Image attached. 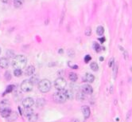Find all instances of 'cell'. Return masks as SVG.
<instances>
[{
	"label": "cell",
	"instance_id": "6da1fadb",
	"mask_svg": "<svg viewBox=\"0 0 132 122\" xmlns=\"http://www.w3.org/2000/svg\"><path fill=\"white\" fill-rule=\"evenodd\" d=\"M27 59L23 55H16L12 60V66L15 69H24L26 66Z\"/></svg>",
	"mask_w": 132,
	"mask_h": 122
},
{
	"label": "cell",
	"instance_id": "7a4b0ae2",
	"mask_svg": "<svg viewBox=\"0 0 132 122\" xmlns=\"http://www.w3.org/2000/svg\"><path fill=\"white\" fill-rule=\"evenodd\" d=\"M38 89L42 93H48L51 89V82L48 79H43L38 83Z\"/></svg>",
	"mask_w": 132,
	"mask_h": 122
},
{
	"label": "cell",
	"instance_id": "3957f363",
	"mask_svg": "<svg viewBox=\"0 0 132 122\" xmlns=\"http://www.w3.org/2000/svg\"><path fill=\"white\" fill-rule=\"evenodd\" d=\"M53 101H55L57 104H62V103H65L66 100H67V97H66L65 91L63 90H59L58 92H57L53 94Z\"/></svg>",
	"mask_w": 132,
	"mask_h": 122
},
{
	"label": "cell",
	"instance_id": "277c9868",
	"mask_svg": "<svg viewBox=\"0 0 132 122\" xmlns=\"http://www.w3.org/2000/svg\"><path fill=\"white\" fill-rule=\"evenodd\" d=\"M33 84L30 81V80H25L21 84V89L25 93H28L33 90Z\"/></svg>",
	"mask_w": 132,
	"mask_h": 122
},
{
	"label": "cell",
	"instance_id": "5b68a950",
	"mask_svg": "<svg viewBox=\"0 0 132 122\" xmlns=\"http://www.w3.org/2000/svg\"><path fill=\"white\" fill-rule=\"evenodd\" d=\"M66 85H67V82H66V81L63 77L57 78L55 81H54V86L58 90H63L65 88Z\"/></svg>",
	"mask_w": 132,
	"mask_h": 122
},
{
	"label": "cell",
	"instance_id": "8992f818",
	"mask_svg": "<svg viewBox=\"0 0 132 122\" xmlns=\"http://www.w3.org/2000/svg\"><path fill=\"white\" fill-rule=\"evenodd\" d=\"M34 105V101L32 97H26L22 101V105L24 108H31Z\"/></svg>",
	"mask_w": 132,
	"mask_h": 122
},
{
	"label": "cell",
	"instance_id": "52a82bcc",
	"mask_svg": "<svg viewBox=\"0 0 132 122\" xmlns=\"http://www.w3.org/2000/svg\"><path fill=\"white\" fill-rule=\"evenodd\" d=\"M81 90L83 92V93H85L87 95H91L93 93V89L90 85L85 84L81 87Z\"/></svg>",
	"mask_w": 132,
	"mask_h": 122
},
{
	"label": "cell",
	"instance_id": "ba28073f",
	"mask_svg": "<svg viewBox=\"0 0 132 122\" xmlns=\"http://www.w3.org/2000/svg\"><path fill=\"white\" fill-rule=\"evenodd\" d=\"M82 112H83V115L84 117H85V119H88V117H90V114H91V110H90V108L87 106V105H85V106L82 107Z\"/></svg>",
	"mask_w": 132,
	"mask_h": 122
},
{
	"label": "cell",
	"instance_id": "9c48e42d",
	"mask_svg": "<svg viewBox=\"0 0 132 122\" xmlns=\"http://www.w3.org/2000/svg\"><path fill=\"white\" fill-rule=\"evenodd\" d=\"M8 108H10V103L9 102V101L4 99L0 102V110L4 109H8Z\"/></svg>",
	"mask_w": 132,
	"mask_h": 122
},
{
	"label": "cell",
	"instance_id": "30bf717a",
	"mask_svg": "<svg viewBox=\"0 0 132 122\" xmlns=\"http://www.w3.org/2000/svg\"><path fill=\"white\" fill-rule=\"evenodd\" d=\"M11 112V109L10 108H8V109H1L0 110V114L1 116L4 117V118H7L9 117V115L10 114Z\"/></svg>",
	"mask_w": 132,
	"mask_h": 122
},
{
	"label": "cell",
	"instance_id": "8fae6325",
	"mask_svg": "<svg viewBox=\"0 0 132 122\" xmlns=\"http://www.w3.org/2000/svg\"><path fill=\"white\" fill-rule=\"evenodd\" d=\"M34 72H35V68H34V66H28V67L26 69V70H25V73H26V75L27 76L33 75Z\"/></svg>",
	"mask_w": 132,
	"mask_h": 122
},
{
	"label": "cell",
	"instance_id": "7c38bea8",
	"mask_svg": "<svg viewBox=\"0 0 132 122\" xmlns=\"http://www.w3.org/2000/svg\"><path fill=\"white\" fill-rule=\"evenodd\" d=\"M9 66L8 60L6 58V57H1L0 58V67L3 69L7 68Z\"/></svg>",
	"mask_w": 132,
	"mask_h": 122
},
{
	"label": "cell",
	"instance_id": "4fadbf2b",
	"mask_svg": "<svg viewBox=\"0 0 132 122\" xmlns=\"http://www.w3.org/2000/svg\"><path fill=\"white\" fill-rule=\"evenodd\" d=\"M84 80H85V81L89 82V83H92L95 80V77L92 74H91V73H86L85 77H84Z\"/></svg>",
	"mask_w": 132,
	"mask_h": 122
},
{
	"label": "cell",
	"instance_id": "5bb4252c",
	"mask_svg": "<svg viewBox=\"0 0 132 122\" xmlns=\"http://www.w3.org/2000/svg\"><path fill=\"white\" fill-rule=\"evenodd\" d=\"M17 118H18V115H17V113H16V112L11 111L10 114L9 115V117H7V121H14Z\"/></svg>",
	"mask_w": 132,
	"mask_h": 122
},
{
	"label": "cell",
	"instance_id": "9a60e30c",
	"mask_svg": "<svg viewBox=\"0 0 132 122\" xmlns=\"http://www.w3.org/2000/svg\"><path fill=\"white\" fill-rule=\"evenodd\" d=\"M65 95H66V97H67V100H72L73 99V92L72 90H70V89H68V90H65Z\"/></svg>",
	"mask_w": 132,
	"mask_h": 122
},
{
	"label": "cell",
	"instance_id": "2e32d148",
	"mask_svg": "<svg viewBox=\"0 0 132 122\" xmlns=\"http://www.w3.org/2000/svg\"><path fill=\"white\" fill-rule=\"evenodd\" d=\"M27 117H28V120L29 122H36L38 119V115L35 113H32L31 115H29V116Z\"/></svg>",
	"mask_w": 132,
	"mask_h": 122
},
{
	"label": "cell",
	"instance_id": "e0dca14e",
	"mask_svg": "<svg viewBox=\"0 0 132 122\" xmlns=\"http://www.w3.org/2000/svg\"><path fill=\"white\" fill-rule=\"evenodd\" d=\"M24 0H14V5L16 8H19L22 6Z\"/></svg>",
	"mask_w": 132,
	"mask_h": 122
},
{
	"label": "cell",
	"instance_id": "ac0fdd59",
	"mask_svg": "<svg viewBox=\"0 0 132 122\" xmlns=\"http://www.w3.org/2000/svg\"><path fill=\"white\" fill-rule=\"evenodd\" d=\"M23 112L26 117H29V115L33 113V109H32V108H24Z\"/></svg>",
	"mask_w": 132,
	"mask_h": 122
},
{
	"label": "cell",
	"instance_id": "d6986e66",
	"mask_svg": "<svg viewBox=\"0 0 132 122\" xmlns=\"http://www.w3.org/2000/svg\"><path fill=\"white\" fill-rule=\"evenodd\" d=\"M14 85H10V86H8L7 88H6V91L4 92L3 96L6 95V94H7V93H11V92L14 90Z\"/></svg>",
	"mask_w": 132,
	"mask_h": 122
},
{
	"label": "cell",
	"instance_id": "ffe728a7",
	"mask_svg": "<svg viewBox=\"0 0 132 122\" xmlns=\"http://www.w3.org/2000/svg\"><path fill=\"white\" fill-rule=\"evenodd\" d=\"M96 33L98 35H99V36L103 35L104 33V28L102 26H99L96 29Z\"/></svg>",
	"mask_w": 132,
	"mask_h": 122
},
{
	"label": "cell",
	"instance_id": "44dd1931",
	"mask_svg": "<svg viewBox=\"0 0 132 122\" xmlns=\"http://www.w3.org/2000/svg\"><path fill=\"white\" fill-rule=\"evenodd\" d=\"M90 67L93 71H97L99 70V66H98V64L96 62H95V61H93V62L90 64Z\"/></svg>",
	"mask_w": 132,
	"mask_h": 122
},
{
	"label": "cell",
	"instance_id": "7402d4cb",
	"mask_svg": "<svg viewBox=\"0 0 132 122\" xmlns=\"http://www.w3.org/2000/svg\"><path fill=\"white\" fill-rule=\"evenodd\" d=\"M69 79L72 81H76L77 80V78H78V77H77L76 73H69Z\"/></svg>",
	"mask_w": 132,
	"mask_h": 122
},
{
	"label": "cell",
	"instance_id": "603a6c76",
	"mask_svg": "<svg viewBox=\"0 0 132 122\" xmlns=\"http://www.w3.org/2000/svg\"><path fill=\"white\" fill-rule=\"evenodd\" d=\"M93 48H94L95 51H96L97 53L100 52L101 49H102L100 47V46L99 45V43H97V42H94V44H93Z\"/></svg>",
	"mask_w": 132,
	"mask_h": 122
},
{
	"label": "cell",
	"instance_id": "cb8c5ba5",
	"mask_svg": "<svg viewBox=\"0 0 132 122\" xmlns=\"http://www.w3.org/2000/svg\"><path fill=\"white\" fill-rule=\"evenodd\" d=\"M22 70H19V69H15L14 71V75L15 76V77H19L20 76H22Z\"/></svg>",
	"mask_w": 132,
	"mask_h": 122
},
{
	"label": "cell",
	"instance_id": "d4e9b609",
	"mask_svg": "<svg viewBox=\"0 0 132 122\" xmlns=\"http://www.w3.org/2000/svg\"><path fill=\"white\" fill-rule=\"evenodd\" d=\"M4 77H5V79L6 81H10V79H11V74H10V71H6V72L5 73V74H4Z\"/></svg>",
	"mask_w": 132,
	"mask_h": 122
},
{
	"label": "cell",
	"instance_id": "484cf974",
	"mask_svg": "<svg viewBox=\"0 0 132 122\" xmlns=\"http://www.w3.org/2000/svg\"><path fill=\"white\" fill-rule=\"evenodd\" d=\"M117 71H118V66L115 64V66H114V69H113V77H114V79L116 78Z\"/></svg>",
	"mask_w": 132,
	"mask_h": 122
},
{
	"label": "cell",
	"instance_id": "4316f807",
	"mask_svg": "<svg viewBox=\"0 0 132 122\" xmlns=\"http://www.w3.org/2000/svg\"><path fill=\"white\" fill-rule=\"evenodd\" d=\"M6 55H7L8 57H12L14 56V52L13 51V50H7L6 51Z\"/></svg>",
	"mask_w": 132,
	"mask_h": 122
},
{
	"label": "cell",
	"instance_id": "83f0119b",
	"mask_svg": "<svg viewBox=\"0 0 132 122\" xmlns=\"http://www.w3.org/2000/svg\"><path fill=\"white\" fill-rule=\"evenodd\" d=\"M77 98L79 99L80 101H83V100H85V96H84V93H77Z\"/></svg>",
	"mask_w": 132,
	"mask_h": 122
},
{
	"label": "cell",
	"instance_id": "f1b7e54d",
	"mask_svg": "<svg viewBox=\"0 0 132 122\" xmlns=\"http://www.w3.org/2000/svg\"><path fill=\"white\" fill-rule=\"evenodd\" d=\"M91 34H92V29H91V27H88L85 30V35L86 36H90Z\"/></svg>",
	"mask_w": 132,
	"mask_h": 122
},
{
	"label": "cell",
	"instance_id": "f546056e",
	"mask_svg": "<svg viewBox=\"0 0 132 122\" xmlns=\"http://www.w3.org/2000/svg\"><path fill=\"white\" fill-rule=\"evenodd\" d=\"M91 59H92V57L90 56V55H86V56L85 57V61L86 63H88L89 61H91Z\"/></svg>",
	"mask_w": 132,
	"mask_h": 122
},
{
	"label": "cell",
	"instance_id": "4dcf8cb0",
	"mask_svg": "<svg viewBox=\"0 0 132 122\" xmlns=\"http://www.w3.org/2000/svg\"><path fill=\"white\" fill-rule=\"evenodd\" d=\"M69 66H70V67H72V69H75V70H76V69H78V66L77 65H71L69 62Z\"/></svg>",
	"mask_w": 132,
	"mask_h": 122
},
{
	"label": "cell",
	"instance_id": "1f68e13d",
	"mask_svg": "<svg viewBox=\"0 0 132 122\" xmlns=\"http://www.w3.org/2000/svg\"><path fill=\"white\" fill-rule=\"evenodd\" d=\"M113 63H114V58L112 57L111 60H110V61H109V63H108V66H109V67H111L113 65Z\"/></svg>",
	"mask_w": 132,
	"mask_h": 122
},
{
	"label": "cell",
	"instance_id": "d6a6232c",
	"mask_svg": "<svg viewBox=\"0 0 132 122\" xmlns=\"http://www.w3.org/2000/svg\"><path fill=\"white\" fill-rule=\"evenodd\" d=\"M99 40L100 41V42H101L102 43H103V42H104V41H105V38H99Z\"/></svg>",
	"mask_w": 132,
	"mask_h": 122
},
{
	"label": "cell",
	"instance_id": "836d02e7",
	"mask_svg": "<svg viewBox=\"0 0 132 122\" xmlns=\"http://www.w3.org/2000/svg\"><path fill=\"white\" fill-rule=\"evenodd\" d=\"M2 2H3V3H7V0H1Z\"/></svg>",
	"mask_w": 132,
	"mask_h": 122
},
{
	"label": "cell",
	"instance_id": "e575fe53",
	"mask_svg": "<svg viewBox=\"0 0 132 122\" xmlns=\"http://www.w3.org/2000/svg\"><path fill=\"white\" fill-rule=\"evenodd\" d=\"M63 52V50H62V49H61L60 50H59V53H60V54H61V53Z\"/></svg>",
	"mask_w": 132,
	"mask_h": 122
},
{
	"label": "cell",
	"instance_id": "d590c367",
	"mask_svg": "<svg viewBox=\"0 0 132 122\" xmlns=\"http://www.w3.org/2000/svg\"><path fill=\"white\" fill-rule=\"evenodd\" d=\"M99 60H100V61H104V57H100V58H99Z\"/></svg>",
	"mask_w": 132,
	"mask_h": 122
},
{
	"label": "cell",
	"instance_id": "8d00e7d4",
	"mask_svg": "<svg viewBox=\"0 0 132 122\" xmlns=\"http://www.w3.org/2000/svg\"><path fill=\"white\" fill-rule=\"evenodd\" d=\"M0 54H1V48H0Z\"/></svg>",
	"mask_w": 132,
	"mask_h": 122
}]
</instances>
